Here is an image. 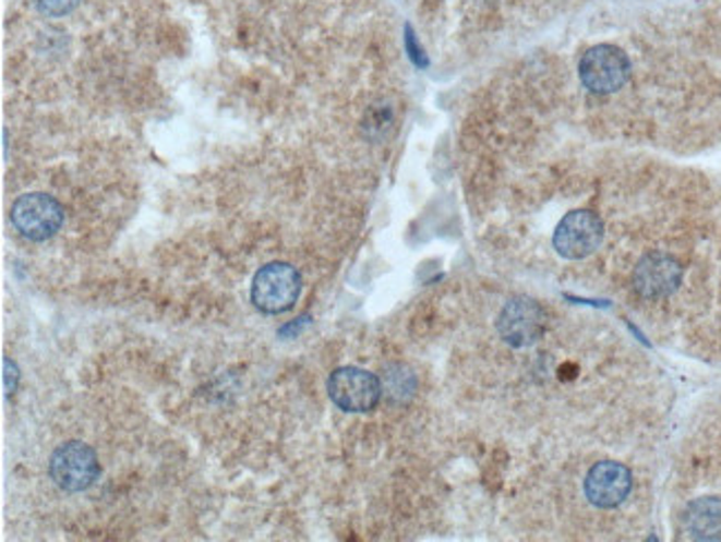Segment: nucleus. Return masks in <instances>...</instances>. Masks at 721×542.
<instances>
[{
  "mask_svg": "<svg viewBox=\"0 0 721 542\" xmlns=\"http://www.w3.org/2000/svg\"><path fill=\"white\" fill-rule=\"evenodd\" d=\"M302 276L289 263H269L262 267L251 282V303L262 314H285L300 298Z\"/></svg>",
  "mask_w": 721,
  "mask_h": 542,
  "instance_id": "f257e3e1",
  "label": "nucleus"
},
{
  "mask_svg": "<svg viewBox=\"0 0 721 542\" xmlns=\"http://www.w3.org/2000/svg\"><path fill=\"white\" fill-rule=\"evenodd\" d=\"M100 475V462L96 451L81 443L70 441L60 445L49 458V478L53 485L68 494H79L89 490Z\"/></svg>",
  "mask_w": 721,
  "mask_h": 542,
  "instance_id": "f03ea898",
  "label": "nucleus"
},
{
  "mask_svg": "<svg viewBox=\"0 0 721 542\" xmlns=\"http://www.w3.org/2000/svg\"><path fill=\"white\" fill-rule=\"evenodd\" d=\"M630 79V60L615 45H596L579 60L581 85L600 96L620 92Z\"/></svg>",
  "mask_w": 721,
  "mask_h": 542,
  "instance_id": "7ed1b4c3",
  "label": "nucleus"
},
{
  "mask_svg": "<svg viewBox=\"0 0 721 542\" xmlns=\"http://www.w3.org/2000/svg\"><path fill=\"white\" fill-rule=\"evenodd\" d=\"M602 218L588 209H575L560 220L553 233V248L568 261H581L591 256L602 245Z\"/></svg>",
  "mask_w": 721,
  "mask_h": 542,
  "instance_id": "20e7f679",
  "label": "nucleus"
},
{
  "mask_svg": "<svg viewBox=\"0 0 721 542\" xmlns=\"http://www.w3.org/2000/svg\"><path fill=\"white\" fill-rule=\"evenodd\" d=\"M10 218L23 238L34 240V243H43V240H49L62 227L64 209L53 196L34 192L21 196L12 205Z\"/></svg>",
  "mask_w": 721,
  "mask_h": 542,
  "instance_id": "39448f33",
  "label": "nucleus"
},
{
  "mask_svg": "<svg viewBox=\"0 0 721 542\" xmlns=\"http://www.w3.org/2000/svg\"><path fill=\"white\" fill-rule=\"evenodd\" d=\"M326 392H329L334 405L347 413L371 411L382 398V385L377 376L362 368L336 370L329 376V383H326Z\"/></svg>",
  "mask_w": 721,
  "mask_h": 542,
  "instance_id": "423d86ee",
  "label": "nucleus"
},
{
  "mask_svg": "<svg viewBox=\"0 0 721 542\" xmlns=\"http://www.w3.org/2000/svg\"><path fill=\"white\" fill-rule=\"evenodd\" d=\"M544 329H546L544 310L536 303V300L527 296H517L508 300L497 318V332L502 340L517 349L536 345L542 338Z\"/></svg>",
  "mask_w": 721,
  "mask_h": 542,
  "instance_id": "0eeeda50",
  "label": "nucleus"
},
{
  "mask_svg": "<svg viewBox=\"0 0 721 542\" xmlns=\"http://www.w3.org/2000/svg\"><path fill=\"white\" fill-rule=\"evenodd\" d=\"M633 490V475L628 467L615 460L598 462L588 471L584 480V494L588 503L600 509H615L620 507Z\"/></svg>",
  "mask_w": 721,
  "mask_h": 542,
  "instance_id": "6e6552de",
  "label": "nucleus"
},
{
  "mask_svg": "<svg viewBox=\"0 0 721 542\" xmlns=\"http://www.w3.org/2000/svg\"><path fill=\"white\" fill-rule=\"evenodd\" d=\"M682 282V267L669 254H648L639 261L633 285L635 291L644 298H664L671 296Z\"/></svg>",
  "mask_w": 721,
  "mask_h": 542,
  "instance_id": "1a4fd4ad",
  "label": "nucleus"
},
{
  "mask_svg": "<svg viewBox=\"0 0 721 542\" xmlns=\"http://www.w3.org/2000/svg\"><path fill=\"white\" fill-rule=\"evenodd\" d=\"M684 527L688 535L697 540L721 538V501L719 498L695 501L684 516Z\"/></svg>",
  "mask_w": 721,
  "mask_h": 542,
  "instance_id": "9d476101",
  "label": "nucleus"
},
{
  "mask_svg": "<svg viewBox=\"0 0 721 542\" xmlns=\"http://www.w3.org/2000/svg\"><path fill=\"white\" fill-rule=\"evenodd\" d=\"M29 3L38 14L47 19H60L72 14L79 8L81 0H29Z\"/></svg>",
  "mask_w": 721,
  "mask_h": 542,
  "instance_id": "9b49d317",
  "label": "nucleus"
},
{
  "mask_svg": "<svg viewBox=\"0 0 721 542\" xmlns=\"http://www.w3.org/2000/svg\"><path fill=\"white\" fill-rule=\"evenodd\" d=\"M405 45H407L409 58L413 60V63H416L418 68H426V65H429L426 53H424V49L420 47L416 34H413V29H411V25H407V29H405Z\"/></svg>",
  "mask_w": 721,
  "mask_h": 542,
  "instance_id": "f8f14e48",
  "label": "nucleus"
},
{
  "mask_svg": "<svg viewBox=\"0 0 721 542\" xmlns=\"http://www.w3.org/2000/svg\"><path fill=\"white\" fill-rule=\"evenodd\" d=\"M3 368H5V392L14 394L16 385H19V368L14 360H10L8 356L3 358Z\"/></svg>",
  "mask_w": 721,
  "mask_h": 542,
  "instance_id": "ddd939ff",
  "label": "nucleus"
}]
</instances>
